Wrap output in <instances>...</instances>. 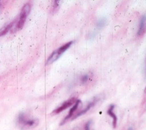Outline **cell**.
Segmentation results:
<instances>
[{
  "label": "cell",
  "mask_w": 146,
  "mask_h": 130,
  "mask_svg": "<svg viewBox=\"0 0 146 130\" xmlns=\"http://www.w3.org/2000/svg\"><path fill=\"white\" fill-rule=\"evenodd\" d=\"M77 100H78V99H76L75 98H72L69 99V100L66 101L64 102L61 106H59L58 108H56V109L52 112V115L58 114V113L63 112V111H64L65 109H68V108L71 107V106L74 105V104L75 103V102L77 101Z\"/></svg>",
  "instance_id": "obj_4"
},
{
  "label": "cell",
  "mask_w": 146,
  "mask_h": 130,
  "mask_svg": "<svg viewBox=\"0 0 146 130\" xmlns=\"http://www.w3.org/2000/svg\"><path fill=\"white\" fill-rule=\"evenodd\" d=\"M145 93H146V87H145Z\"/></svg>",
  "instance_id": "obj_14"
},
{
  "label": "cell",
  "mask_w": 146,
  "mask_h": 130,
  "mask_svg": "<svg viewBox=\"0 0 146 130\" xmlns=\"http://www.w3.org/2000/svg\"><path fill=\"white\" fill-rule=\"evenodd\" d=\"M73 42H74L73 41H69V42L66 43V44L63 45V46L60 47L58 48L57 50H55V51L50 55V57L48 58V59L46 61V64H51L53 62H55V61H57L58 59L64 53V52L70 48V47L72 46V45L73 44Z\"/></svg>",
  "instance_id": "obj_3"
},
{
  "label": "cell",
  "mask_w": 146,
  "mask_h": 130,
  "mask_svg": "<svg viewBox=\"0 0 146 130\" xmlns=\"http://www.w3.org/2000/svg\"><path fill=\"white\" fill-rule=\"evenodd\" d=\"M128 130H133V129H132V128H129V129H128Z\"/></svg>",
  "instance_id": "obj_13"
},
{
  "label": "cell",
  "mask_w": 146,
  "mask_h": 130,
  "mask_svg": "<svg viewBox=\"0 0 146 130\" xmlns=\"http://www.w3.org/2000/svg\"><path fill=\"white\" fill-rule=\"evenodd\" d=\"M80 101L78 99V100H77V101L75 102V104H74V105H73V107L71 108V109L70 110V112H69V114H68L65 117V118L64 119V121H62V122L61 123V125H63L64 123H66L68 120L70 119L71 117H72L73 115H74V113H75V111H76L77 109L78 108L79 105H80Z\"/></svg>",
  "instance_id": "obj_7"
},
{
  "label": "cell",
  "mask_w": 146,
  "mask_h": 130,
  "mask_svg": "<svg viewBox=\"0 0 146 130\" xmlns=\"http://www.w3.org/2000/svg\"><path fill=\"white\" fill-rule=\"evenodd\" d=\"M98 98H94L91 102H89V104H88V105L86 106V107L85 108L83 109V110L80 111V112H78V113H77L75 116H73V119H75V118H77L78 117H79V116H81V115H83L85 114V113H86L88 111L90 110V109H91L92 108V107H94L95 104H96V103L98 102Z\"/></svg>",
  "instance_id": "obj_5"
},
{
  "label": "cell",
  "mask_w": 146,
  "mask_h": 130,
  "mask_svg": "<svg viewBox=\"0 0 146 130\" xmlns=\"http://www.w3.org/2000/svg\"><path fill=\"white\" fill-rule=\"evenodd\" d=\"M104 25H105V20H104V19H101V20H100V21H98V26L99 27H102Z\"/></svg>",
  "instance_id": "obj_12"
},
{
  "label": "cell",
  "mask_w": 146,
  "mask_h": 130,
  "mask_svg": "<svg viewBox=\"0 0 146 130\" xmlns=\"http://www.w3.org/2000/svg\"><path fill=\"white\" fill-rule=\"evenodd\" d=\"M13 25H14V21H13V22H11V23L5 25V26L2 27V29H0V37L6 35L7 33L9 32L10 30H12L13 27Z\"/></svg>",
  "instance_id": "obj_9"
},
{
  "label": "cell",
  "mask_w": 146,
  "mask_h": 130,
  "mask_svg": "<svg viewBox=\"0 0 146 130\" xmlns=\"http://www.w3.org/2000/svg\"><path fill=\"white\" fill-rule=\"evenodd\" d=\"M114 107H115V106H114V104H111V105L109 106V109L107 110V114L109 115L111 118H112L113 127H114V128H116V127H117V117L116 114L114 112Z\"/></svg>",
  "instance_id": "obj_8"
},
{
  "label": "cell",
  "mask_w": 146,
  "mask_h": 130,
  "mask_svg": "<svg viewBox=\"0 0 146 130\" xmlns=\"http://www.w3.org/2000/svg\"><path fill=\"white\" fill-rule=\"evenodd\" d=\"M31 11V3H26L25 5L23 6L22 9H21V12H20L19 16L18 21L16 25V27L13 29V32H16V30H21L23 28L24 25H25V21L27 19V16H29L30 13Z\"/></svg>",
  "instance_id": "obj_2"
},
{
  "label": "cell",
  "mask_w": 146,
  "mask_h": 130,
  "mask_svg": "<svg viewBox=\"0 0 146 130\" xmlns=\"http://www.w3.org/2000/svg\"><path fill=\"white\" fill-rule=\"evenodd\" d=\"M17 123L21 129H27L36 127L38 124V120L36 118H29L23 112H21L17 118Z\"/></svg>",
  "instance_id": "obj_1"
},
{
  "label": "cell",
  "mask_w": 146,
  "mask_h": 130,
  "mask_svg": "<svg viewBox=\"0 0 146 130\" xmlns=\"http://www.w3.org/2000/svg\"><path fill=\"white\" fill-rule=\"evenodd\" d=\"M146 32V14L143 15L140 19L139 24V27L137 30V36H141L144 35Z\"/></svg>",
  "instance_id": "obj_6"
},
{
  "label": "cell",
  "mask_w": 146,
  "mask_h": 130,
  "mask_svg": "<svg viewBox=\"0 0 146 130\" xmlns=\"http://www.w3.org/2000/svg\"><path fill=\"white\" fill-rule=\"evenodd\" d=\"M89 74H86V75H84V76L81 78V81L83 82V83H86V82L88 81V80H89Z\"/></svg>",
  "instance_id": "obj_10"
},
{
  "label": "cell",
  "mask_w": 146,
  "mask_h": 130,
  "mask_svg": "<svg viewBox=\"0 0 146 130\" xmlns=\"http://www.w3.org/2000/svg\"><path fill=\"white\" fill-rule=\"evenodd\" d=\"M92 122V121L90 120V121H89L87 123H86L85 127H84V130H91V129H90V127H91Z\"/></svg>",
  "instance_id": "obj_11"
}]
</instances>
